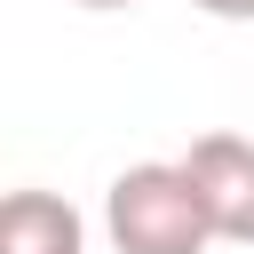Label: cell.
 <instances>
[{"instance_id":"1","label":"cell","mask_w":254,"mask_h":254,"mask_svg":"<svg viewBox=\"0 0 254 254\" xmlns=\"http://www.w3.org/2000/svg\"><path fill=\"white\" fill-rule=\"evenodd\" d=\"M103 230L119 254H206L214 222L198 206V183L183 159H143L127 175H111L103 190Z\"/></svg>"},{"instance_id":"2","label":"cell","mask_w":254,"mask_h":254,"mask_svg":"<svg viewBox=\"0 0 254 254\" xmlns=\"http://www.w3.org/2000/svg\"><path fill=\"white\" fill-rule=\"evenodd\" d=\"M183 167L198 183V206H206L214 238L222 246H254V143L214 127V135H198L183 151Z\"/></svg>"},{"instance_id":"3","label":"cell","mask_w":254,"mask_h":254,"mask_svg":"<svg viewBox=\"0 0 254 254\" xmlns=\"http://www.w3.org/2000/svg\"><path fill=\"white\" fill-rule=\"evenodd\" d=\"M0 254H87V222L56 190H8V206H0Z\"/></svg>"},{"instance_id":"4","label":"cell","mask_w":254,"mask_h":254,"mask_svg":"<svg viewBox=\"0 0 254 254\" xmlns=\"http://www.w3.org/2000/svg\"><path fill=\"white\" fill-rule=\"evenodd\" d=\"M198 16H222V24H254V0H190Z\"/></svg>"},{"instance_id":"5","label":"cell","mask_w":254,"mask_h":254,"mask_svg":"<svg viewBox=\"0 0 254 254\" xmlns=\"http://www.w3.org/2000/svg\"><path fill=\"white\" fill-rule=\"evenodd\" d=\"M71 8H95V16H119V8H143V0H71Z\"/></svg>"}]
</instances>
